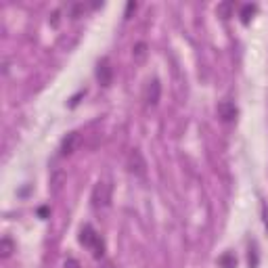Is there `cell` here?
Wrapping results in <instances>:
<instances>
[{
	"mask_svg": "<svg viewBox=\"0 0 268 268\" xmlns=\"http://www.w3.org/2000/svg\"><path fill=\"white\" fill-rule=\"evenodd\" d=\"M92 205L97 210H105V207L111 205V184L105 183V180H99L92 189Z\"/></svg>",
	"mask_w": 268,
	"mask_h": 268,
	"instance_id": "cell-2",
	"label": "cell"
},
{
	"mask_svg": "<svg viewBox=\"0 0 268 268\" xmlns=\"http://www.w3.org/2000/svg\"><path fill=\"white\" fill-rule=\"evenodd\" d=\"M132 11H136V2H128V6H126V13H124V17H126V19H130Z\"/></svg>",
	"mask_w": 268,
	"mask_h": 268,
	"instance_id": "cell-15",
	"label": "cell"
},
{
	"mask_svg": "<svg viewBox=\"0 0 268 268\" xmlns=\"http://www.w3.org/2000/svg\"><path fill=\"white\" fill-rule=\"evenodd\" d=\"M256 13V4H245L243 9H241V19H243V23H250V17Z\"/></svg>",
	"mask_w": 268,
	"mask_h": 268,
	"instance_id": "cell-11",
	"label": "cell"
},
{
	"mask_svg": "<svg viewBox=\"0 0 268 268\" xmlns=\"http://www.w3.org/2000/svg\"><path fill=\"white\" fill-rule=\"evenodd\" d=\"M239 116L237 107H234V103H231V100H222V103H218V117L222 119L224 124H231L234 122Z\"/></svg>",
	"mask_w": 268,
	"mask_h": 268,
	"instance_id": "cell-6",
	"label": "cell"
},
{
	"mask_svg": "<svg viewBox=\"0 0 268 268\" xmlns=\"http://www.w3.org/2000/svg\"><path fill=\"white\" fill-rule=\"evenodd\" d=\"M78 145H80V134H78V132L65 134L63 140H61V147H59V151H61V157L71 155V153L78 149Z\"/></svg>",
	"mask_w": 268,
	"mask_h": 268,
	"instance_id": "cell-7",
	"label": "cell"
},
{
	"mask_svg": "<svg viewBox=\"0 0 268 268\" xmlns=\"http://www.w3.org/2000/svg\"><path fill=\"white\" fill-rule=\"evenodd\" d=\"M82 11H84V4H69V17L71 19H78Z\"/></svg>",
	"mask_w": 268,
	"mask_h": 268,
	"instance_id": "cell-13",
	"label": "cell"
},
{
	"mask_svg": "<svg viewBox=\"0 0 268 268\" xmlns=\"http://www.w3.org/2000/svg\"><path fill=\"white\" fill-rule=\"evenodd\" d=\"M159 97H162V84H159V80H151L145 88V103L149 107H155L159 103Z\"/></svg>",
	"mask_w": 268,
	"mask_h": 268,
	"instance_id": "cell-5",
	"label": "cell"
},
{
	"mask_svg": "<svg viewBox=\"0 0 268 268\" xmlns=\"http://www.w3.org/2000/svg\"><path fill=\"white\" fill-rule=\"evenodd\" d=\"M80 243H82L84 247H88V250H92V256L95 258H103L105 253V243L103 239L97 234V231L92 229V226L86 224L82 231H80Z\"/></svg>",
	"mask_w": 268,
	"mask_h": 268,
	"instance_id": "cell-1",
	"label": "cell"
},
{
	"mask_svg": "<svg viewBox=\"0 0 268 268\" xmlns=\"http://www.w3.org/2000/svg\"><path fill=\"white\" fill-rule=\"evenodd\" d=\"M65 268H80V262L76 258H67L65 260Z\"/></svg>",
	"mask_w": 268,
	"mask_h": 268,
	"instance_id": "cell-14",
	"label": "cell"
},
{
	"mask_svg": "<svg viewBox=\"0 0 268 268\" xmlns=\"http://www.w3.org/2000/svg\"><path fill=\"white\" fill-rule=\"evenodd\" d=\"M218 262H220V266H222V268H234V266H237V258H234L233 253H224Z\"/></svg>",
	"mask_w": 268,
	"mask_h": 268,
	"instance_id": "cell-10",
	"label": "cell"
},
{
	"mask_svg": "<svg viewBox=\"0 0 268 268\" xmlns=\"http://www.w3.org/2000/svg\"><path fill=\"white\" fill-rule=\"evenodd\" d=\"M13 251H15V243H13L9 237H2V241H0V256L9 258Z\"/></svg>",
	"mask_w": 268,
	"mask_h": 268,
	"instance_id": "cell-9",
	"label": "cell"
},
{
	"mask_svg": "<svg viewBox=\"0 0 268 268\" xmlns=\"http://www.w3.org/2000/svg\"><path fill=\"white\" fill-rule=\"evenodd\" d=\"M97 80H99V84L100 86H111V80H113V67L109 63V59L103 57L100 61L97 63Z\"/></svg>",
	"mask_w": 268,
	"mask_h": 268,
	"instance_id": "cell-4",
	"label": "cell"
},
{
	"mask_svg": "<svg viewBox=\"0 0 268 268\" xmlns=\"http://www.w3.org/2000/svg\"><path fill=\"white\" fill-rule=\"evenodd\" d=\"M126 166H128V172L134 174L136 178H145V176H147V162H145L143 153H140L138 149H132V151L128 153Z\"/></svg>",
	"mask_w": 268,
	"mask_h": 268,
	"instance_id": "cell-3",
	"label": "cell"
},
{
	"mask_svg": "<svg viewBox=\"0 0 268 268\" xmlns=\"http://www.w3.org/2000/svg\"><path fill=\"white\" fill-rule=\"evenodd\" d=\"M218 15L220 17H224V19H229L231 17V11H233V2H222V4H218Z\"/></svg>",
	"mask_w": 268,
	"mask_h": 268,
	"instance_id": "cell-12",
	"label": "cell"
},
{
	"mask_svg": "<svg viewBox=\"0 0 268 268\" xmlns=\"http://www.w3.org/2000/svg\"><path fill=\"white\" fill-rule=\"evenodd\" d=\"M147 55H149V46H147L145 42H136L132 46V59H134V63H145V59Z\"/></svg>",
	"mask_w": 268,
	"mask_h": 268,
	"instance_id": "cell-8",
	"label": "cell"
}]
</instances>
